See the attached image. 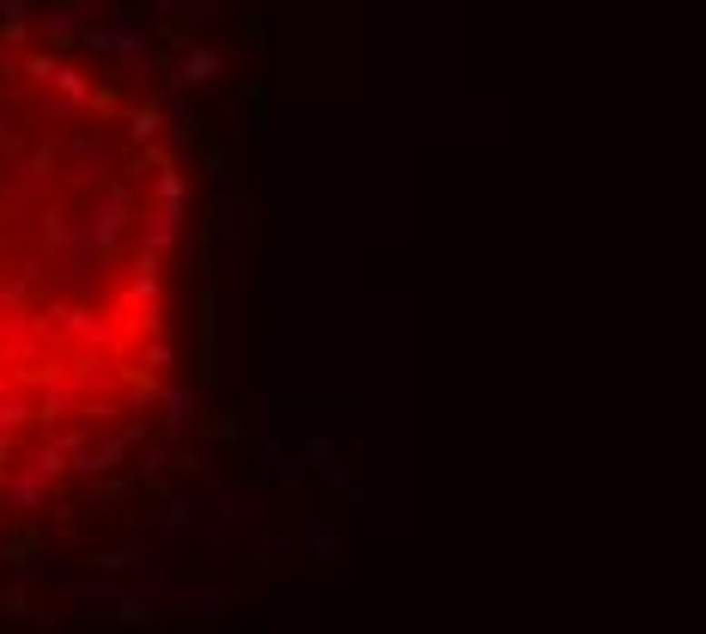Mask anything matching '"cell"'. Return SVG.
<instances>
[{"label":"cell","mask_w":706,"mask_h":634,"mask_svg":"<svg viewBox=\"0 0 706 634\" xmlns=\"http://www.w3.org/2000/svg\"><path fill=\"white\" fill-rule=\"evenodd\" d=\"M232 592H177L183 616H214V604H225Z\"/></svg>","instance_id":"obj_3"},{"label":"cell","mask_w":706,"mask_h":634,"mask_svg":"<svg viewBox=\"0 0 706 634\" xmlns=\"http://www.w3.org/2000/svg\"><path fill=\"white\" fill-rule=\"evenodd\" d=\"M159 123H164V116H159V110H153V104H146L141 116H134V135H159Z\"/></svg>","instance_id":"obj_6"},{"label":"cell","mask_w":706,"mask_h":634,"mask_svg":"<svg viewBox=\"0 0 706 634\" xmlns=\"http://www.w3.org/2000/svg\"><path fill=\"white\" fill-rule=\"evenodd\" d=\"M116 604H122V592H116V586H98V592H80V610H85V616H116Z\"/></svg>","instance_id":"obj_2"},{"label":"cell","mask_w":706,"mask_h":634,"mask_svg":"<svg viewBox=\"0 0 706 634\" xmlns=\"http://www.w3.org/2000/svg\"><path fill=\"white\" fill-rule=\"evenodd\" d=\"M164 421H171V433H183V421H189V409H195V397H189V390H171V403H164Z\"/></svg>","instance_id":"obj_5"},{"label":"cell","mask_w":706,"mask_h":634,"mask_svg":"<svg viewBox=\"0 0 706 634\" xmlns=\"http://www.w3.org/2000/svg\"><path fill=\"white\" fill-rule=\"evenodd\" d=\"M214 67H220V55H214V49H189V55H183V74H177V80H183V86H202Z\"/></svg>","instance_id":"obj_1"},{"label":"cell","mask_w":706,"mask_h":634,"mask_svg":"<svg viewBox=\"0 0 706 634\" xmlns=\"http://www.w3.org/2000/svg\"><path fill=\"white\" fill-rule=\"evenodd\" d=\"M238 433H244V421H238L232 409H214V415H207V439H238Z\"/></svg>","instance_id":"obj_4"}]
</instances>
